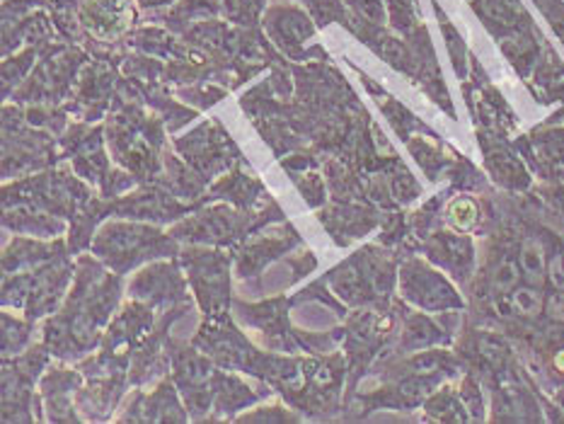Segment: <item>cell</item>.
<instances>
[{
	"label": "cell",
	"mask_w": 564,
	"mask_h": 424,
	"mask_svg": "<svg viewBox=\"0 0 564 424\" xmlns=\"http://www.w3.org/2000/svg\"><path fill=\"white\" fill-rule=\"evenodd\" d=\"M521 267H523L525 276L533 279V282H538V279H541V274H543V250H541V246H538L535 240H529L523 246V250H521Z\"/></svg>",
	"instance_id": "1"
},
{
	"label": "cell",
	"mask_w": 564,
	"mask_h": 424,
	"mask_svg": "<svg viewBox=\"0 0 564 424\" xmlns=\"http://www.w3.org/2000/svg\"><path fill=\"white\" fill-rule=\"evenodd\" d=\"M475 206H473V202H465V199H460V202H456L451 206V221L456 224L458 228H468V226H473V221H475Z\"/></svg>",
	"instance_id": "2"
},
{
	"label": "cell",
	"mask_w": 564,
	"mask_h": 424,
	"mask_svg": "<svg viewBox=\"0 0 564 424\" xmlns=\"http://www.w3.org/2000/svg\"><path fill=\"white\" fill-rule=\"evenodd\" d=\"M513 306L521 313H538V308H541V296L533 294L529 289L517 291V294H513Z\"/></svg>",
	"instance_id": "3"
},
{
	"label": "cell",
	"mask_w": 564,
	"mask_h": 424,
	"mask_svg": "<svg viewBox=\"0 0 564 424\" xmlns=\"http://www.w3.org/2000/svg\"><path fill=\"white\" fill-rule=\"evenodd\" d=\"M517 282H519L517 264L507 262V264L499 270V274H497V289H499V291H509Z\"/></svg>",
	"instance_id": "4"
},
{
	"label": "cell",
	"mask_w": 564,
	"mask_h": 424,
	"mask_svg": "<svg viewBox=\"0 0 564 424\" xmlns=\"http://www.w3.org/2000/svg\"><path fill=\"white\" fill-rule=\"evenodd\" d=\"M550 279H553V284L557 289H564V258L562 254H557L553 264H550Z\"/></svg>",
	"instance_id": "5"
},
{
	"label": "cell",
	"mask_w": 564,
	"mask_h": 424,
	"mask_svg": "<svg viewBox=\"0 0 564 424\" xmlns=\"http://www.w3.org/2000/svg\"><path fill=\"white\" fill-rule=\"evenodd\" d=\"M557 367H564V357L562 355L557 357Z\"/></svg>",
	"instance_id": "6"
}]
</instances>
